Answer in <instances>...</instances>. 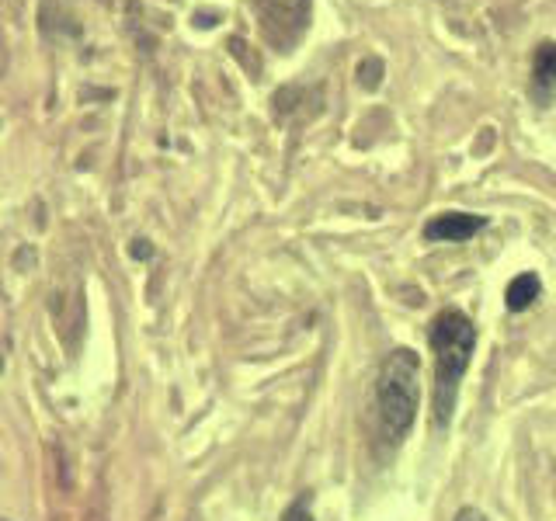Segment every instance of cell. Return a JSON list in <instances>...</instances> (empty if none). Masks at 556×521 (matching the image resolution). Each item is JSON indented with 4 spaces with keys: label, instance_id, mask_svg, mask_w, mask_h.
I'll list each match as a JSON object with an SVG mask.
<instances>
[{
    "label": "cell",
    "instance_id": "obj_1",
    "mask_svg": "<svg viewBox=\"0 0 556 521\" xmlns=\"http://www.w3.org/2000/svg\"><path fill=\"white\" fill-rule=\"evenodd\" d=\"M428 341L435 348V424H449L459 379L466 376L470 355L477 348V327L463 310H442L431 320Z\"/></svg>",
    "mask_w": 556,
    "mask_h": 521
},
{
    "label": "cell",
    "instance_id": "obj_2",
    "mask_svg": "<svg viewBox=\"0 0 556 521\" xmlns=\"http://www.w3.org/2000/svg\"><path fill=\"white\" fill-rule=\"evenodd\" d=\"M376 407L383 438L400 445L414 428L417 407H421V358L411 348H397L386 355L376 376Z\"/></svg>",
    "mask_w": 556,
    "mask_h": 521
},
{
    "label": "cell",
    "instance_id": "obj_3",
    "mask_svg": "<svg viewBox=\"0 0 556 521\" xmlns=\"http://www.w3.org/2000/svg\"><path fill=\"white\" fill-rule=\"evenodd\" d=\"M261 18V32L278 49H289L310 21V0H254Z\"/></svg>",
    "mask_w": 556,
    "mask_h": 521
},
{
    "label": "cell",
    "instance_id": "obj_4",
    "mask_svg": "<svg viewBox=\"0 0 556 521\" xmlns=\"http://www.w3.org/2000/svg\"><path fill=\"white\" fill-rule=\"evenodd\" d=\"M487 226L484 216H470V212H442L424 226V240H445V244H459V240L477 237Z\"/></svg>",
    "mask_w": 556,
    "mask_h": 521
},
{
    "label": "cell",
    "instance_id": "obj_5",
    "mask_svg": "<svg viewBox=\"0 0 556 521\" xmlns=\"http://www.w3.org/2000/svg\"><path fill=\"white\" fill-rule=\"evenodd\" d=\"M556 87V42L536 49V63H532V94L539 101H546Z\"/></svg>",
    "mask_w": 556,
    "mask_h": 521
},
{
    "label": "cell",
    "instance_id": "obj_6",
    "mask_svg": "<svg viewBox=\"0 0 556 521\" xmlns=\"http://www.w3.org/2000/svg\"><path fill=\"white\" fill-rule=\"evenodd\" d=\"M539 278L536 275H518V278H511V285H508V292H504V306H508L511 313H522V310H529L532 303H536V296H539Z\"/></svg>",
    "mask_w": 556,
    "mask_h": 521
},
{
    "label": "cell",
    "instance_id": "obj_7",
    "mask_svg": "<svg viewBox=\"0 0 556 521\" xmlns=\"http://www.w3.org/2000/svg\"><path fill=\"white\" fill-rule=\"evenodd\" d=\"M282 521H313V518H310V511H306V497H299V501L292 504V508L282 515Z\"/></svg>",
    "mask_w": 556,
    "mask_h": 521
},
{
    "label": "cell",
    "instance_id": "obj_8",
    "mask_svg": "<svg viewBox=\"0 0 556 521\" xmlns=\"http://www.w3.org/2000/svg\"><path fill=\"white\" fill-rule=\"evenodd\" d=\"M456 521H487V518L480 515L477 508H463V511H459V515H456Z\"/></svg>",
    "mask_w": 556,
    "mask_h": 521
}]
</instances>
